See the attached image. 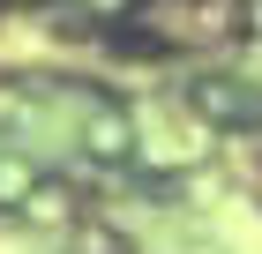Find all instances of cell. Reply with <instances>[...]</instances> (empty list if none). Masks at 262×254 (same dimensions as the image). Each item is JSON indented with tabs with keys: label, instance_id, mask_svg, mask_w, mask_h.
Wrapping results in <instances>:
<instances>
[{
	"label": "cell",
	"instance_id": "1",
	"mask_svg": "<svg viewBox=\"0 0 262 254\" xmlns=\"http://www.w3.org/2000/svg\"><path fill=\"white\" fill-rule=\"evenodd\" d=\"M247 30H262V0H247Z\"/></svg>",
	"mask_w": 262,
	"mask_h": 254
}]
</instances>
